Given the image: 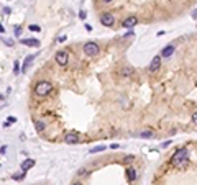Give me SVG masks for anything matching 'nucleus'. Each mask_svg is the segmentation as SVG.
<instances>
[{
    "instance_id": "obj_1",
    "label": "nucleus",
    "mask_w": 197,
    "mask_h": 185,
    "mask_svg": "<svg viewBox=\"0 0 197 185\" xmlns=\"http://www.w3.org/2000/svg\"><path fill=\"white\" fill-rule=\"evenodd\" d=\"M171 164L174 165L176 169H186L189 165V156H187V149L186 148H181L177 149L174 156L171 157Z\"/></svg>"
},
{
    "instance_id": "obj_2",
    "label": "nucleus",
    "mask_w": 197,
    "mask_h": 185,
    "mask_svg": "<svg viewBox=\"0 0 197 185\" xmlns=\"http://www.w3.org/2000/svg\"><path fill=\"white\" fill-rule=\"evenodd\" d=\"M53 90V85L51 82H48V80H41V82H38L36 84V87H35V93L38 97H46L48 93H49Z\"/></svg>"
},
{
    "instance_id": "obj_3",
    "label": "nucleus",
    "mask_w": 197,
    "mask_h": 185,
    "mask_svg": "<svg viewBox=\"0 0 197 185\" xmlns=\"http://www.w3.org/2000/svg\"><path fill=\"white\" fill-rule=\"evenodd\" d=\"M99 51H100V48H99V44H97L95 41H89V43H85V44H84V53L87 54L89 58H94V56H97Z\"/></svg>"
},
{
    "instance_id": "obj_4",
    "label": "nucleus",
    "mask_w": 197,
    "mask_h": 185,
    "mask_svg": "<svg viewBox=\"0 0 197 185\" xmlns=\"http://www.w3.org/2000/svg\"><path fill=\"white\" fill-rule=\"evenodd\" d=\"M54 59H56V62L59 66H66L69 62V54L66 53V51H57V53L54 54Z\"/></svg>"
},
{
    "instance_id": "obj_5",
    "label": "nucleus",
    "mask_w": 197,
    "mask_h": 185,
    "mask_svg": "<svg viewBox=\"0 0 197 185\" xmlns=\"http://www.w3.org/2000/svg\"><path fill=\"white\" fill-rule=\"evenodd\" d=\"M100 23H102L104 26H113V23H115V18L112 13H108V12H105L100 15Z\"/></svg>"
},
{
    "instance_id": "obj_6",
    "label": "nucleus",
    "mask_w": 197,
    "mask_h": 185,
    "mask_svg": "<svg viewBox=\"0 0 197 185\" xmlns=\"http://www.w3.org/2000/svg\"><path fill=\"white\" fill-rule=\"evenodd\" d=\"M64 143H66V144H76V143H79V134H77L76 131L66 133V136H64Z\"/></svg>"
},
{
    "instance_id": "obj_7",
    "label": "nucleus",
    "mask_w": 197,
    "mask_h": 185,
    "mask_svg": "<svg viewBox=\"0 0 197 185\" xmlns=\"http://www.w3.org/2000/svg\"><path fill=\"white\" fill-rule=\"evenodd\" d=\"M136 23H138V18H136L135 15H130V17H127V18L122 21V26H123V28H133Z\"/></svg>"
},
{
    "instance_id": "obj_8",
    "label": "nucleus",
    "mask_w": 197,
    "mask_h": 185,
    "mask_svg": "<svg viewBox=\"0 0 197 185\" xmlns=\"http://www.w3.org/2000/svg\"><path fill=\"white\" fill-rule=\"evenodd\" d=\"M161 67V56H155L151 59V64H150V70L151 72H156L158 69Z\"/></svg>"
},
{
    "instance_id": "obj_9",
    "label": "nucleus",
    "mask_w": 197,
    "mask_h": 185,
    "mask_svg": "<svg viewBox=\"0 0 197 185\" xmlns=\"http://www.w3.org/2000/svg\"><path fill=\"white\" fill-rule=\"evenodd\" d=\"M172 54H174V44H167V46H164V48H163V51H161V56H163V58H171Z\"/></svg>"
},
{
    "instance_id": "obj_10",
    "label": "nucleus",
    "mask_w": 197,
    "mask_h": 185,
    "mask_svg": "<svg viewBox=\"0 0 197 185\" xmlns=\"http://www.w3.org/2000/svg\"><path fill=\"white\" fill-rule=\"evenodd\" d=\"M35 58H36V54H30V56H26L25 62H23V67H22V70H23V72H26V70L30 69V66H31V62H33V61H35Z\"/></svg>"
},
{
    "instance_id": "obj_11",
    "label": "nucleus",
    "mask_w": 197,
    "mask_h": 185,
    "mask_svg": "<svg viewBox=\"0 0 197 185\" xmlns=\"http://www.w3.org/2000/svg\"><path fill=\"white\" fill-rule=\"evenodd\" d=\"M33 165H35V160L33 159H25L22 162V165H20V169H22V172H26L28 169H31Z\"/></svg>"
},
{
    "instance_id": "obj_12",
    "label": "nucleus",
    "mask_w": 197,
    "mask_h": 185,
    "mask_svg": "<svg viewBox=\"0 0 197 185\" xmlns=\"http://www.w3.org/2000/svg\"><path fill=\"white\" fill-rule=\"evenodd\" d=\"M22 43L25 46H35V48H40V44H41L40 40H35V38H33V40H31V38H28V40H23Z\"/></svg>"
},
{
    "instance_id": "obj_13",
    "label": "nucleus",
    "mask_w": 197,
    "mask_h": 185,
    "mask_svg": "<svg viewBox=\"0 0 197 185\" xmlns=\"http://www.w3.org/2000/svg\"><path fill=\"white\" fill-rule=\"evenodd\" d=\"M125 172H127V177H128V180L130 182H133V180H136V170L133 169V167H128L127 170H125Z\"/></svg>"
},
{
    "instance_id": "obj_14",
    "label": "nucleus",
    "mask_w": 197,
    "mask_h": 185,
    "mask_svg": "<svg viewBox=\"0 0 197 185\" xmlns=\"http://www.w3.org/2000/svg\"><path fill=\"white\" fill-rule=\"evenodd\" d=\"M35 128H36V131L38 133H41L43 130L46 128V125H45V121H41V120H36L35 121Z\"/></svg>"
},
{
    "instance_id": "obj_15",
    "label": "nucleus",
    "mask_w": 197,
    "mask_h": 185,
    "mask_svg": "<svg viewBox=\"0 0 197 185\" xmlns=\"http://www.w3.org/2000/svg\"><path fill=\"white\" fill-rule=\"evenodd\" d=\"M140 138H143V139H150V138H153V131H150V130L141 131L140 133Z\"/></svg>"
},
{
    "instance_id": "obj_16",
    "label": "nucleus",
    "mask_w": 197,
    "mask_h": 185,
    "mask_svg": "<svg viewBox=\"0 0 197 185\" xmlns=\"http://www.w3.org/2000/svg\"><path fill=\"white\" fill-rule=\"evenodd\" d=\"M120 74H122V75H132L133 69L132 67H123V69H120Z\"/></svg>"
},
{
    "instance_id": "obj_17",
    "label": "nucleus",
    "mask_w": 197,
    "mask_h": 185,
    "mask_svg": "<svg viewBox=\"0 0 197 185\" xmlns=\"http://www.w3.org/2000/svg\"><path fill=\"white\" fill-rule=\"evenodd\" d=\"M105 149H107V146H97V148H92V149H90V153L95 154V153H100V151H105Z\"/></svg>"
},
{
    "instance_id": "obj_18",
    "label": "nucleus",
    "mask_w": 197,
    "mask_h": 185,
    "mask_svg": "<svg viewBox=\"0 0 197 185\" xmlns=\"http://www.w3.org/2000/svg\"><path fill=\"white\" fill-rule=\"evenodd\" d=\"M2 12H3V15H10V13H12V8H10V7H3Z\"/></svg>"
},
{
    "instance_id": "obj_19",
    "label": "nucleus",
    "mask_w": 197,
    "mask_h": 185,
    "mask_svg": "<svg viewBox=\"0 0 197 185\" xmlns=\"http://www.w3.org/2000/svg\"><path fill=\"white\" fill-rule=\"evenodd\" d=\"M0 154H2V156L7 154V144H2V148H0Z\"/></svg>"
},
{
    "instance_id": "obj_20",
    "label": "nucleus",
    "mask_w": 197,
    "mask_h": 185,
    "mask_svg": "<svg viewBox=\"0 0 197 185\" xmlns=\"http://www.w3.org/2000/svg\"><path fill=\"white\" fill-rule=\"evenodd\" d=\"M191 120H192V123H194V125H197V111H194V113H192Z\"/></svg>"
},
{
    "instance_id": "obj_21",
    "label": "nucleus",
    "mask_w": 197,
    "mask_h": 185,
    "mask_svg": "<svg viewBox=\"0 0 197 185\" xmlns=\"http://www.w3.org/2000/svg\"><path fill=\"white\" fill-rule=\"evenodd\" d=\"M30 30L31 31H41V28L38 26V25H30Z\"/></svg>"
},
{
    "instance_id": "obj_22",
    "label": "nucleus",
    "mask_w": 197,
    "mask_h": 185,
    "mask_svg": "<svg viewBox=\"0 0 197 185\" xmlns=\"http://www.w3.org/2000/svg\"><path fill=\"white\" fill-rule=\"evenodd\" d=\"M85 17H87V15H85V12L81 10V12H79V18H81V20H85Z\"/></svg>"
},
{
    "instance_id": "obj_23",
    "label": "nucleus",
    "mask_w": 197,
    "mask_h": 185,
    "mask_svg": "<svg viewBox=\"0 0 197 185\" xmlns=\"http://www.w3.org/2000/svg\"><path fill=\"white\" fill-rule=\"evenodd\" d=\"M18 66H20V64H18V61H15V62H13V67H15V69H13V72H15V74H18Z\"/></svg>"
},
{
    "instance_id": "obj_24",
    "label": "nucleus",
    "mask_w": 197,
    "mask_h": 185,
    "mask_svg": "<svg viewBox=\"0 0 197 185\" xmlns=\"http://www.w3.org/2000/svg\"><path fill=\"white\" fill-rule=\"evenodd\" d=\"M3 44H7V46H13V41H12V40H3Z\"/></svg>"
},
{
    "instance_id": "obj_25",
    "label": "nucleus",
    "mask_w": 197,
    "mask_h": 185,
    "mask_svg": "<svg viewBox=\"0 0 197 185\" xmlns=\"http://www.w3.org/2000/svg\"><path fill=\"white\" fill-rule=\"evenodd\" d=\"M20 35H22V28H15V36L18 38Z\"/></svg>"
},
{
    "instance_id": "obj_26",
    "label": "nucleus",
    "mask_w": 197,
    "mask_h": 185,
    "mask_svg": "<svg viewBox=\"0 0 197 185\" xmlns=\"http://www.w3.org/2000/svg\"><path fill=\"white\" fill-rule=\"evenodd\" d=\"M7 120H8V123H15V121H17V118H15V116H8Z\"/></svg>"
},
{
    "instance_id": "obj_27",
    "label": "nucleus",
    "mask_w": 197,
    "mask_h": 185,
    "mask_svg": "<svg viewBox=\"0 0 197 185\" xmlns=\"http://www.w3.org/2000/svg\"><path fill=\"white\" fill-rule=\"evenodd\" d=\"M57 41H59V43H64V41H66V36H64V35L59 36V38H57Z\"/></svg>"
},
{
    "instance_id": "obj_28",
    "label": "nucleus",
    "mask_w": 197,
    "mask_h": 185,
    "mask_svg": "<svg viewBox=\"0 0 197 185\" xmlns=\"http://www.w3.org/2000/svg\"><path fill=\"white\" fill-rule=\"evenodd\" d=\"M110 148H112V149H118V148H120V144H117V143H113L112 146H110Z\"/></svg>"
},
{
    "instance_id": "obj_29",
    "label": "nucleus",
    "mask_w": 197,
    "mask_h": 185,
    "mask_svg": "<svg viewBox=\"0 0 197 185\" xmlns=\"http://www.w3.org/2000/svg\"><path fill=\"white\" fill-rule=\"evenodd\" d=\"M85 30H87V31H92V26H90L89 23H85Z\"/></svg>"
},
{
    "instance_id": "obj_30",
    "label": "nucleus",
    "mask_w": 197,
    "mask_h": 185,
    "mask_svg": "<svg viewBox=\"0 0 197 185\" xmlns=\"http://www.w3.org/2000/svg\"><path fill=\"white\" fill-rule=\"evenodd\" d=\"M192 18H194V20H197V10L192 12Z\"/></svg>"
},
{
    "instance_id": "obj_31",
    "label": "nucleus",
    "mask_w": 197,
    "mask_h": 185,
    "mask_svg": "<svg viewBox=\"0 0 197 185\" xmlns=\"http://www.w3.org/2000/svg\"><path fill=\"white\" fill-rule=\"evenodd\" d=\"M102 2H104V3H110L112 0H102Z\"/></svg>"
},
{
    "instance_id": "obj_32",
    "label": "nucleus",
    "mask_w": 197,
    "mask_h": 185,
    "mask_svg": "<svg viewBox=\"0 0 197 185\" xmlns=\"http://www.w3.org/2000/svg\"><path fill=\"white\" fill-rule=\"evenodd\" d=\"M73 185H82V183H81V182H74Z\"/></svg>"
}]
</instances>
